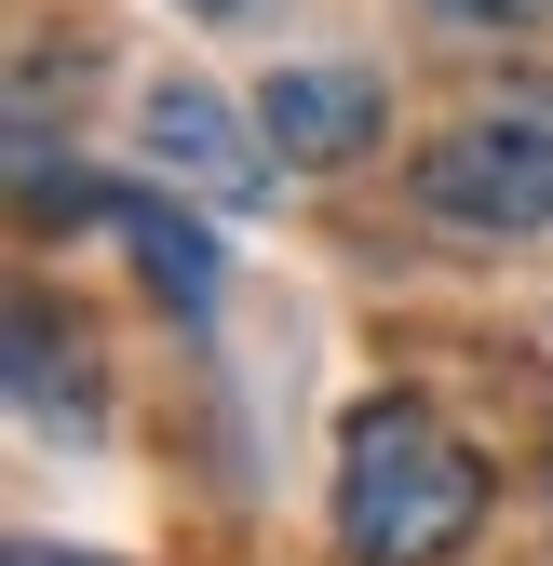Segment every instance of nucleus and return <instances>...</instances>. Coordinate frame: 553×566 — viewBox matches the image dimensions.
<instances>
[{
	"mask_svg": "<svg viewBox=\"0 0 553 566\" xmlns=\"http://www.w3.org/2000/svg\"><path fill=\"white\" fill-rule=\"evenodd\" d=\"M419 202L446 230H553V108H472L432 135V163H419Z\"/></svg>",
	"mask_w": 553,
	"mask_h": 566,
	"instance_id": "obj_2",
	"label": "nucleus"
},
{
	"mask_svg": "<svg viewBox=\"0 0 553 566\" xmlns=\"http://www.w3.org/2000/svg\"><path fill=\"white\" fill-rule=\"evenodd\" d=\"M202 14H230V0H202Z\"/></svg>",
	"mask_w": 553,
	"mask_h": 566,
	"instance_id": "obj_8",
	"label": "nucleus"
},
{
	"mask_svg": "<svg viewBox=\"0 0 553 566\" xmlns=\"http://www.w3.org/2000/svg\"><path fill=\"white\" fill-rule=\"evenodd\" d=\"M446 28H553V0H432Z\"/></svg>",
	"mask_w": 553,
	"mask_h": 566,
	"instance_id": "obj_6",
	"label": "nucleus"
},
{
	"mask_svg": "<svg viewBox=\"0 0 553 566\" xmlns=\"http://www.w3.org/2000/svg\"><path fill=\"white\" fill-rule=\"evenodd\" d=\"M257 135L284 163H352L378 135V82H365V67H284V82L257 95Z\"/></svg>",
	"mask_w": 553,
	"mask_h": 566,
	"instance_id": "obj_3",
	"label": "nucleus"
},
{
	"mask_svg": "<svg viewBox=\"0 0 553 566\" xmlns=\"http://www.w3.org/2000/svg\"><path fill=\"white\" fill-rule=\"evenodd\" d=\"M487 513V472L432 405H365L337 432V553L352 566H446Z\"/></svg>",
	"mask_w": 553,
	"mask_h": 566,
	"instance_id": "obj_1",
	"label": "nucleus"
},
{
	"mask_svg": "<svg viewBox=\"0 0 553 566\" xmlns=\"http://www.w3.org/2000/svg\"><path fill=\"white\" fill-rule=\"evenodd\" d=\"M14 566H108V553H54V539H28V553H14Z\"/></svg>",
	"mask_w": 553,
	"mask_h": 566,
	"instance_id": "obj_7",
	"label": "nucleus"
},
{
	"mask_svg": "<svg viewBox=\"0 0 553 566\" xmlns=\"http://www.w3.org/2000/svg\"><path fill=\"white\" fill-rule=\"evenodd\" d=\"M149 163H163V176H202L217 202H243V189H257L270 163H284V149H243L230 95H202V82H163V95H149Z\"/></svg>",
	"mask_w": 553,
	"mask_h": 566,
	"instance_id": "obj_4",
	"label": "nucleus"
},
{
	"mask_svg": "<svg viewBox=\"0 0 553 566\" xmlns=\"http://www.w3.org/2000/svg\"><path fill=\"white\" fill-rule=\"evenodd\" d=\"M95 217L135 243V270H149L176 311H202V297H217V243H202V217H176V202H95Z\"/></svg>",
	"mask_w": 553,
	"mask_h": 566,
	"instance_id": "obj_5",
	"label": "nucleus"
},
{
	"mask_svg": "<svg viewBox=\"0 0 553 566\" xmlns=\"http://www.w3.org/2000/svg\"><path fill=\"white\" fill-rule=\"evenodd\" d=\"M540 485H553V459H540Z\"/></svg>",
	"mask_w": 553,
	"mask_h": 566,
	"instance_id": "obj_9",
	"label": "nucleus"
}]
</instances>
